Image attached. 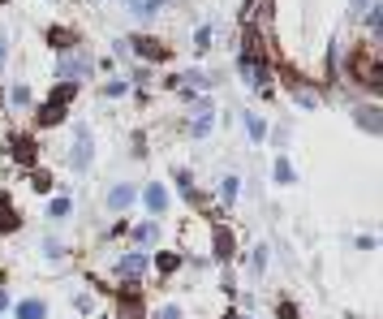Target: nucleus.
<instances>
[{"mask_svg":"<svg viewBox=\"0 0 383 319\" xmlns=\"http://www.w3.org/2000/svg\"><path fill=\"white\" fill-rule=\"evenodd\" d=\"M91 155H95L91 125H78V130H74V151H69V164H74V173H86V169H91Z\"/></svg>","mask_w":383,"mask_h":319,"instance_id":"f257e3e1","label":"nucleus"},{"mask_svg":"<svg viewBox=\"0 0 383 319\" xmlns=\"http://www.w3.org/2000/svg\"><path fill=\"white\" fill-rule=\"evenodd\" d=\"M353 78H358L362 86H370V91H379V86H383V74H379V65H375V47H366L362 57L353 61Z\"/></svg>","mask_w":383,"mask_h":319,"instance_id":"f03ea898","label":"nucleus"},{"mask_svg":"<svg viewBox=\"0 0 383 319\" xmlns=\"http://www.w3.org/2000/svg\"><path fill=\"white\" fill-rule=\"evenodd\" d=\"M117 319H142V285H125L117 293Z\"/></svg>","mask_w":383,"mask_h":319,"instance_id":"7ed1b4c3","label":"nucleus"},{"mask_svg":"<svg viewBox=\"0 0 383 319\" xmlns=\"http://www.w3.org/2000/svg\"><path fill=\"white\" fill-rule=\"evenodd\" d=\"M9 155L18 160V164L30 169V164H39V142H35L30 134H13V138H9Z\"/></svg>","mask_w":383,"mask_h":319,"instance_id":"20e7f679","label":"nucleus"},{"mask_svg":"<svg viewBox=\"0 0 383 319\" xmlns=\"http://www.w3.org/2000/svg\"><path fill=\"white\" fill-rule=\"evenodd\" d=\"M61 74H65V78H74V82H82V78L91 74V57H82V52L74 47V57H65V61H61Z\"/></svg>","mask_w":383,"mask_h":319,"instance_id":"39448f33","label":"nucleus"},{"mask_svg":"<svg viewBox=\"0 0 383 319\" xmlns=\"http://www.w3.org/2000/svg\"><path fill=\"white\" fill-rule=\"evenodd\" d=\"M134 198H138V186H130V181H121V186L108 190V207H113V211H125Z\"/></svg>","mask_w":383,"mask_h":319,"instance_id":"423d86ee","label":"nucleus"},{"mask_svg":"<svg viewBox=\"0 0 383 319\" xmlns=\"http://www.w3.org/2000/svg\"><path fill=\"white\" fill-rule=\"evenodd\" d=\"M130 47L138 52V57H147V61H164V57H168V47H164L159 39H134Z\"/></svg>","mask_w":383,"mask_h":319,"instance_id":"0eeeda50","label":"nucleus"},{"mask_svg":"<svg viewBox=\"0 0 383 319\" xmlns=\"http://www.w3.org/2000/svg\"><path fill=\"white\" fill-rule=\"evenodd\" d=\"M117 272H121V276H130V281H134V276H142V272H147V254H142V250L125 254V259L117 263Z\"/></svg>","mask_w":383,"mask_h":319,"instance_id":"6e6552de","label":"nucleus"},{"mask_svg":"<svg viewBox=\"0 0 383 319\" xmlns=\"http://www.w3.org/2000/svg\"><path fill=\"white\" fill-rule=\"evenodd\" d=\"M39 125H61L65 121V103H57V99H47L43 108H39V117H35Z\"/></svg>","mask_w":383,"mask_h":319,"instance_id":"1a4fd4ad","label":"nucleus"},{"mask_svg":"<svg viewBox=\"0 0 383 319\" xmlns=\"http://www.w3.org/2000/svg\"><path fill=\"white\" fill-rule=\"evenodd\" d=\"M142 203H147V207L155 211V216H159V211L168 207V190H164V186H147V190H142Z\"/></svg>","mask_w":383,"mask_h":319,"instance_id":"9d476101","label":"nucleus"},{"mask_svg":"<svg viewBox=\"0 0 383 319\" xmlns=\"http://www.w3.org/2000/svg\"><path fill=\"white\" fill-rule=\"evenodd\" d=\"M211 242H215V259H233V233H229L224 225L211 233Z\"/></svg>","mask_w":383,"mask_h":319,"instance_id":"9b49d317","label":"nucleus"},{"mask_svg":"<svg viewBox=\"0 0 383 319\" xmlns=\"http://www.w3.org/2000/svg\"><path fill=\"white\" fill-rule=\"evenodd\" d=\"M18 207L13 203H5V198H0V233H18Z\"/></svg>","mask_w":383,"mask_h":319,"instance_id":"f8f14e48","label":"nucleus"},{"mask_svg":"<svg viewBox=\"0 0 383 319\" xmlns=\"http://www.w3.org/2000/svg\"><path fill=\"white\" fill-rule=\"evenodd\" d=\"M18 319H47V306H43V298H26V302L18 306Z\"/></svg>","mask_w":383,"mask_h":319,"instance_id":"ddd939ff","label":"nucleus"},{"mask_svg":"<svg viewBox=\"0 0 383 319\" xmlns=\"http://www.w3.org/2000/svg\"><path fill=\"white\" fill-rule=\"evenodd\" d=\"M155 268H159V276H173V272L181 268V254H173V250H159V259H155Z\"/></svg>","mask_w":383,"mask_h":319,"instance_id":"4468645a","label":"nucleus"},{"mask_svg":"<svg viewBox=\"0 0 383 319\" xmlns=\"http://www.w3.org/2000/svg\"><path fill=\"white\" fill-rule=\"evenodd\" d=\"M358 125L370 130V134H383V117H379V108H362V113H358Z\"/></svg>","mask_w":383,"mask_h":319,"instance_id":"2eb2a0df","label":"nucleus"},{"mask_svg":"<svg viewBox=\"0 0 383 319\" xmlns=\"http://www.w3.org/2000/svg\"><path fill=\"white\" fill-rule=\"evenodd\" d=\"M47 43H52V47H61V52H69V47H74V30L52 26V30H47Z\"/></svg>","mask_w":383,"mask_h":319,"instance_id":"dca6fc26","label":"nucleus"},{"mask_svg":"<svg viewBox=\"0 0 383 319\" xmlns=\"http://www.w3.org/2000/svg\"><path fill=\"white\" fill-rule=\"evenodd\" d=\"M237 190H241V181H237V177H224V181H220V203L233 207V203H237Z\"/></svg>","mask_w":383,"mask_h":319,"instance_id":"f3484780","label":"nucleus"},{"mask_svg":"<svg viewBox=\"0 0 383 319\" xmlns=\"http://www.w3.org/2000/svg\"><path fill=\"white\" fill-rule=\"evenodd\" d=\"M69 211H74V198H52L47 216H52V220H61V216H69Z\"/></svg>","mask_w":383,"mask_h":319,"instance_id":"a211bd4d","label":"nucleus"},{"mask_svg":"<svg viewBox=\"0 0 383 319\" xmlns=\"http://www.w3.org/2000/svg\"><path fill=\"white\" fill-rule=\"evenodd\" d=\"M211 39H215L211 26H198V30H194V47H198V52H211Z\"/></svg>","mask_w":383,"mask_h":319,"instance_id":"6ab92c4d","label":"nucleus"},{"mask_svg":"<svg viewBox=\"0 0 383 319\" xmlns=\"http://www.w3.org/2000/svg\"><path fill=\"white\" fill-rule=\"evenodd\" d=\"M30 186H35L39 194H47V190H52V173H47V169H35V173H30Z\"/></svg>","mask_w":383,"mask_h":319,"instance_id":"aec40b11","label":"nucleus"},{"mask_svg":"<svg viewBox=\"0 0 383 319\" xmlns=\"http://www.w3.org/2000/svg\"><path fill=\"white\" fill-rule=\"evenodd\" d=\"M271 173H276V181H280V186H289V181H293V164H289L285 155L276 160V169H271Z\"/></svg>","mask_w":383,"mask_h":319,"instance_id":"412c9836","label":"nucleus"},{"mask_svg":"<svg viewBox=\"0 0 383 319\" xmlns=\"http://www.w3.org/2000/svg\"><path fill=\"white\" fill-rule=\"evenodd\" d=\"M207 130H211V113H207V108H202V113H198V121H194V125H190V134H194V138H202V134H207Z\"/></svg>","mask_w":383,"mask_h":319,"instance_id":"4be33fe9","label":"nucleus"},{"mask_svg":"<svg viewBox=\"0 0 383 319\" xmlns=\"http://www.w3.org/2000/svg\"><path fill=\"white\" fill-rule=\"evenodd\" d=\"M246 130H250V138H263V134H267L263 117H254V113H246Z\"/></svg>","mask_w":383,"mask_h":319,"instance_id":"5701e85b","label":"nucleus"},{"mask_svg":"<svg viewBox=\"0 0 383 319\" xmlns=\"http://www.w3.org/2000/svg\"><path fill=\"white\" fill-rule=\"evenodd\" d=\"M263 268H267V246H258V250H254V254H250V272H254V276H258V272H263Z\"/></svg>","mask_w":383,"mask_h":319,"instance_id":"b1692460","label":"nucleus"},{"mask_svg":"<svg viewBox=\"0 0 383 319\" xmlns=\"http://www.w3.org/2000/svg\"><path fill=\"white\" fill-rule=\"evenodd\" d=\"M366 26H370V30L383 26V5H370V9H366Z\"/></svg>","mask_w":383,"mask_h":319,"instance_id":"393cba45","label":"nucleus"},{"mask_svg":"<svg viewBox=\"0 0 383 319\" xmlns=\"http://www.w3.org/2000/svg\"><path fill=\"white\" fill-rule=\"evenodd\" d=\"M134 237H138L142 246H147V242H155V225H138V229H134Z\"/></svg>","mask_w":383,"mask_h":319,"instance_id":"a878e982","label":"nucleus"},{"mask_svg":"<svg viewBox=\"0 0 383 319\" xmlns=\"http://www.w3.org/2000/svg\"><path fill=\"white\" fill-rule=\"evenodd\" d=\"M177 190H181V194H194V186H190V173H185V169H177Z\"/></svg>","mask_w":383,"mask_h":319,"instance_id":"bb28decb","label":"nucleus"},{"mask_svg":"<svg viewBox=\"0 0 383 319\" xmlns=\"http://www.w3.org/2000/svg\"><path fill=\"white\" fill-rule=\"evenodd\" d=\"M276 315H280V319H302V315H297V306H293V302H280V306H276Z\"/></svg>","mask_w":383,"mask_h":319,"instance_id":"cd10ccee","label":"nucleus"},{"mask_svg":"<svg viewBox=\"0 0 383 319\" xmlns=\"http://www.w3.org/2000/svg\"><path fill=\"white\" fill-rule=\"evenodd\" d=\"M43 250H47V259H61V242H57V237H47Z\"/></svg>","mask_w":383,"mask_h":319,"instance_id":"c85d7f7f","label":"nucleus"},{"mask_svg":"<svg viewBox=\"0 0 383 319\" xmlns=\"http://www.w3.org/2000/svg\"><path fill=\"white\" fill-rule=\"evenodd\" d=\"M13 103H30V86H13Z\"/></svg>","mask_w":383,"mask_h":319,"instance_id":"c756f323","label":"nucleus"},{"mask_svg":"<svg viewBox=\"0 0 383 319\" xmlns=\"http://www.w3.org/2000/svg\"><path fill=\"white\" fill-rule=\"evenodd\" d=\"M375 5V0H349V13H366Z\"/></svg>","mask_w":383,"mask_h":319,"instance_id":"7c9ffc66","label":"nucleus"},{"mask_svg":"<svg viewBox=\"0 0 383 319\" xmlns=\"http://www.w3.org/2000/svg\"><path fill=\"white\" fill-rule=\"evenodd\" d=\"M159 319H185V315H181L177 306H164V310H159Z\"/></svg>","mask_w":383,"mask_h":319,"instance_id":"2f4dec72","label":"nucleus"},{"mask_svg":"<svg viewBox=\"0 0 383 319\" xmlns=\"http://www.w3.org/2000/svg\"><path fill=\"white\" fill-rule=\"evenodd\" d=\"M5 52H9V39H5V30H0V65H5Z\"/></svg>","mask_w":383,"mask_h":319,"instance_id":"473e14b6","label":"nucleus"},{"mask_svg":"<svg viewBox=\"0 0 383 319\" xmlns=\"http://www.w3.org/2000/svg\"><path fill=\"white\" fill-rule=\"evenodd\" d=\"M5 306H9V293H5V289H0V310H5Z\"/></svg>","mask_w":383,"mask_h":319,"instance_id":"72a5a7b5","label":"nucleus"},{"mask_svg":"<svg viewBox=\"0 0 383 319\" xmlns=\"http://www.w3.org/2000/svg\"><path fill=\"white\" fill-rule=\"evenodd\" d=\"M237 319H254V315H237Z\"/></svg>","mask_w":383,"mask_h":319,"instance_id":"f704fd0d","label":"nucleus"},{"mask_svg":"<svg viewBox=\"0 0 383 319\" xmlns=\"http://www.w3.org/2000/svg\"><path fill=\"white\" fill-rule=\"evenodd\" d=\"M0 103H5V91H0Z\"/></svg>","mask_w":383,"mask_h":319,"instance_id":"c9c22d12","label":"nucleus"},{"mask_svg":"<svg viewBox=\"0 0 383 319\" xmlns=\"http://www.w3.org/2000/svg\"><path fill=\"white\" fill-rule=\"evenodd\" d=\"M0 5H5V0H0Z\"/></svg>","mask_w":383,"mask_h":319,"instance_id":"e433bc0d","label":"nucleus"}]
</instances>
